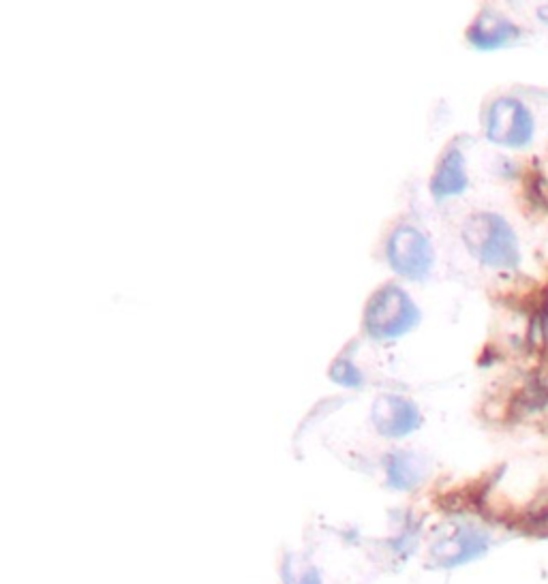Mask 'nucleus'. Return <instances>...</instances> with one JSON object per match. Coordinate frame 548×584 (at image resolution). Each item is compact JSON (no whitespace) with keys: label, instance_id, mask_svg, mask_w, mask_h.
<instances>
[{"label":"nucleus","instance_id":"10","mask_svg":"<svg viewBox=\"0 0 548 584\" xmlns=\"http://www.w3.org/2000/svg\"><path fill=\"white\" fill-rule=\"evenodd\" d=\"M330 379L334 383H339V386H345V388H360L362 383H364V377L362 373L358 371V368L349 362V360H337L332 364L330 368Z\"/></svg>","mask_w":548,"mask_h":584},{"label":"nucleus","instance_id":"5","mask_svg":"<svg viewBox=\"0 0 548 584\" xmlns=\"http://www.w3.org/2000/svg\"><path fill=\"white\" fill-rule=\"evenodd\" d=\"M491 546L486 531L471 525H456L446 531L431 548V559L437 567H459L480 559Z\"/></svg>","mask_w":548,"mask_h":584},{"label":"nucleus","instance_id":"4","mask_svg":"<svg viewBox=\"0 0 548 584\" xmlns=\"http://www.w3.org/2000/svg\"><path fill=\"white\" fill-rule=\"evenodd\" d=\"M386 259L399 276L409 281H422L433 268L435 253L429 238L416 227H399L388 238Z\"/></svg>","mask_w":548,"mask_h":584},{"label":"nucleus","instance_id":"3","mask_svg":"<svg viewBox=\"0 0 548 584\" xmlns=\"http://www.w3.org/2000/svg\"><path fill=\"white\" fill-rule=\"evenodd\" d=\"M536 120L527 105L514 97H501L489 107L486 116V137L495 146L521 150L534 142Z\"/></svg>","mask_w":548,"mask_h":584},{"label":"nucleus","instance_id":"6","mask_svg":"<svg viewBox=\"0 0 548 584\" xmlns=\"http://www.w3.org/2000/svg\"><path fill=\"white\" fill-rule=\"evenodd\" d=\"M373 424L384 437H407L420 428L418 407L403 396H379L373 405Z\"/></svg>","mask_w":548,"mask_h":584},{"label":"nucleus","instance_id":"8","mask_svg":"<svg viewBox=\"0 0 548 584\" xmlns=\"http://www.w3.org/2000/svg\"><path fill=\"white\" fill-rule=\"evenodd\" d=\"M469 187L467 169H465V157L459 148L446 150V155L441 157L435 176L431 180V193L437 202H444L448 197L463 195Z\"/></svg>","mask_w":548,"mask_h":584},{"label":"nucleus","instance_id":"2","mask_svg":"<svg viewBox=\"0 0 548 584\" xmlns=\"http://www.w3.org/2000/svg\"><path fill=\"white\" fill-rule=\"evenodd\" d=\"M420 324V309L399 285H386L371 298L364 330L377 341H392Z\"/></svg>","mask_w":548,"mask_h":584},{"label":"nucleus","instance_id":"1","mask_svg":"<svg viewBox=\"0 0 548 584\" xmlns=\"http://www.w3.org/2000/svg\"><path fill=\"white\" fill-rule=\"evenodd\" d=\"M463 242L467 251L482 266L497 270H514L521 264V247L512 225L495 212H476L463 225Z\"/></svg>","mask_w":548,"mask_h":584},{"label":"nucleus","instance_id":"9","mask_svg":"<svg viewBox=\"0 0 548 584\" xmlns=\"http://www.w3.org/2000/svg\"><path fill=\"white\" fill-rule=\"evenodd\" d=\"M388 471V482L390 486L399 488V490H409L422 482L424 467L416 456L411 454H392L388 456L386 463Z\"/></svg>","mask_w":548,"mask_h":584},{"label":"nucleus","instance_id":"12","mask_svg":"<svg viewBox=\"0 0 548 584\" xmlns=\"http://www.w3.org/2000/svg\"><path fill=\"white\" fill-rule=\"evenodd\" d=\"M538 18L548 26V5H544V7L538 9Z\"/></svg>","mask_w":548,"mask_h":584},{"label":"nucleus","instance_id":"7","mask_svg":"<svg viewBox=\"0 0 548 584\" xmlns=\"http://www.w3.org/2000/svg\"><path fill=\"white\" fill-rule=\"evenodd\" d=\"M521 35L519 26L491 9H484L467 30L469 43L482 52L508 48V45L519 41Z\"/></svg>","mask_w":548,"mask_h":584},{"label":"nucleus","instance_id":"11","mask_svg":"<svg viewBox=\"0 0 548 584\" xmlns=\"http://www.w3.org/2000/svg\"><path fill=\"white\" fill-rule=\"evenodd\" d=\"M298 584H322V578H319V574L315 570H309V572H304V576L300 578Z\"/></svg>","mask_w":548,"mask_h":584}]
</instances>
